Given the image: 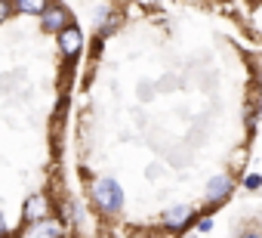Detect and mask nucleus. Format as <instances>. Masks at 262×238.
Wrapping results in <instances>:
<instances>
[{
    "instance_id": "f257e3e1",
    "label": "nucleus",
    "mask_w": 262,
    "mask_h": 238,
    "mask_svg": "<svg viewBox=\"0 0 262 238\" xmlns=\"http://www.w3.org/2000/svg\"><path fill=\"white\" fill-rule=\"evenodd\" d=\"M93 195H96V201H99V207L102 210H108V213H114L117 207H120V186L114 183V180H99L96 183V189H93Z\"/></svg>"
},
{
    "instance_id": "f03ea898",
    "label": "nucleus",
    "mask_w": 262,
    "mask_h": 238,
    "mask_svg": "<svg viewBox=\"0 0 262 238\" xmlns=\"http://www.w3.org/2000/svg\"><path fill=\"white\" fill-rule=\"evenodd\" d=\"M43 28H47V31H65V28H68V13H65L62 7L43 10Z\"/></svg>"
},
{
    "instance_id": "7ed1b4c3",
    "label": "nucleus",
    "mask_w": 262,
    "mask_h": 238,
    "mask_svg": "<svg viewBox=\"0 0 262 238\" xmlns=\"http://www.w3.org/2000/svg\"><path fill=\"white\" fill-rule=\"evenodd\" d=\"M43 216H47V198L43 195H31L28 204H25V220L34 226V223H43Z\"/></svg>"
},
{
    "instance_id": "20e7f679",
    "label": "nucleus",
    "mask_w": 262,
    "mask_h": 238,
    "mask_svg": "<svg viewBox=\"0 0 262 238\" xmlns=\"http://www.w3.org/2000/svg\"><path fill=\"white\" fill-rule=\"evenodd\" d=\"M59 41H62V50H65L68 56H77V50H80V44H83V37H80V31H77L74 25H68Z\"/></svg>"
},
{
    "instance_id": "39448f33",
    "label": "nucleus",
    "mask_w": 262,
    "mask_h": 238,
    "mask_svg": "<svg viewBox=\"0 0 262 238\" xmlns=\"http://www.w3.org/2000/svg\"><path fill=\"white\" fill-rule=\"evenodd\" d=\"M191 207H173V210H167L164 213V223L170 226V229H182L185 223H191Z\"/></svg>"
},
{
    "instance_id": "423d86ee",
    "label": "nucleus",
    "mask_w": 262,
    "mask_h": 238,
    "mask_svg": "<svg viewBox=\"0 0 262 238\" xmlns=\"http://www.w3.org/2000/svg\"><path fill=\"white\" fill-rule=\"evenodd\" d=\"M228 192H231V180H228V176H216V180L210 183V198H213V201H225Z\"/></svg>"
},
{
    "instance_id": "0eeeda50",
    "label": "nucleus",
    "mask_w": 262,
    "mask_h": 238,
    "mask_svg": "<svg viewBox=\"0 0 262 238\" xmlns=\"http://www.w3.org/2000/svg\"><path fill=\"white\" fill-rule=\"evenodd\" d=\"M16 10H22V13H43V4H16Z\"/></svg>"
},
{
    "instance_id": "6e6552de",
    "label": "nucleus",
    "mask_w": 262,
    "mask_h": 238,
    "mask_svg": "<svg viewBox=\"0 0 262 238\" xmlns=\"http://www.w3.org/2000/svg\"><path fill=\"white\" fill-rule=\"evenodd\" d=\"M10 10H13L10 4H0V19H7V16H10Z\"/></svg>"
},
{
    "instance_id": "1a4fd4ad",
    "label": "nucleus",
    "mask_w": 262,
    "mask_h": 238,
    "mask_svg": "<svg viewBox=\"0 0 262 238\" xmlns=\"http://www.w3.org/2000/svg\"><path fill=\"white\" fill-rule=\"evenodd\" d=\"M259 186V176H247V189H256Z\"/></svg>"
},
{
    "instance_id": "9d476101",
    "label": "nucleus",
    "mask_w": 262,
    "mask_h": 238,
    "mask_svg": "<svg viewBox=\"0 0 262 238\" xmlns=\"http://www.w3.org/2000/svg\"><path fill=\"white\" fill-rule=\"evenodd\" d=\"M7 235V226H4V220H0V238H4Z\"/></svg>"
},
{
    "instance_id": "9b49d317",
    "label": "nucleus",
    "mask_w": 262,
    "mask_h": 238,
    "mask_svg": "<svg viewBox=\"0 0 262 238\" xmlns=\"http://www.w3.org/2000/svg\"><path fill=\"white\" fill-rule=\"evenodd\" d=\"M241 238H259V235H256V232H247V235H241Z\"/></svg>"
}]
</instances>
